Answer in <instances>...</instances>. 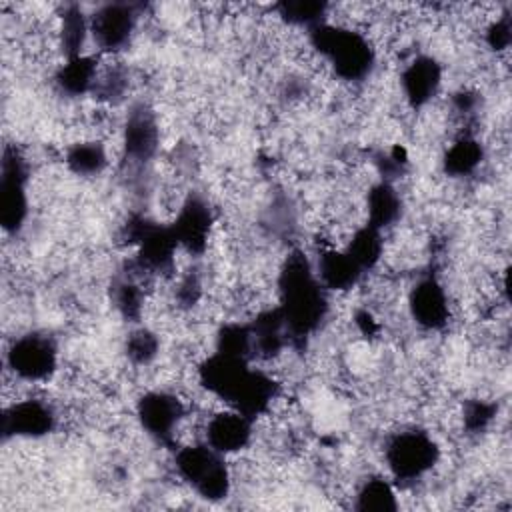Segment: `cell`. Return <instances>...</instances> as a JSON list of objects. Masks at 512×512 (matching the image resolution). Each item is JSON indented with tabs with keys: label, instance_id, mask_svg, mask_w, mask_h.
I'll return each mask as SVG.
<instances>
[{
	"label": "cell",
	"instance_id": "1",
	"mask_svg": "<svg viewBox=\"0 0 512 512\" xmlns=\"http://www.w3.org/2000/svg\"><path fill=\"white\" fill-rule=\"evenodd\" d=\"M202 388L220 398L232 410L258 418L264 414L278 394V384L250 360L212 352L198 368Z\"/></svg>",
	"mask_w": 512,
	"mask_h": 512
},
{
	"label": "cell",
	"instance_id": "2",
	"mask_svg": "<svg viewBox=\"0 0 512 512\" xmlns=\"http://www.w3.org/2000/svg\"><path fill=\"white\" fill-rule=\"evenodd\" d=\"M278 310L292 342H304L312 336L328 314V290L320 284L314 264L302 250H292L280 266Z\"/></svg>",
	"mask_w": 512,
	"mask_h": 512
},
{
	"label": "cell",
	"instance_id": "3",
	"mask_svg": "<svg viewBox=\"0 0 512 512\" xmlns=\"http://www.w3.org/2000/svg\"><path fill=\"white\" fill-rule=\"evenodd\" d=\"M312 48L332 66L342 80H364L374 68V48L370 40L352 28L322 22L308 30Z\"/></svg>",
	"mask_w": 512,
	"mask_h": 512
},
{
	"label": "cell",
	"instance_id": "4",
	"mask_svg": "<svg viewBox=\"0 0 512 512\" xmlns=\"http://www.w3.org/2000/svg\"><path fill=\"white\" fill-rule=\"evenodd\" d=\"M178 476L204 500L218 502L230 492V470L224 454L204 444H190L176 452Z\"/></svg>",
	"mask_w": 512,
	"mask_h": 512
},
{
	"label": "cell",
	"instance_id": "5",
	"mask_svg": "<svg viewBox=\"0 0 512 512\" xmlns=\"http://www.w3.org/2000/svg\"><path fill=\"white\" fill-rule=\"evenodd\" d=\"M128 244L136 246L134 264L142 272H166L174 264L176 250L180 248L170 224L162 226L146 216H132L126 226Z\"/></svg>",
	"mask_w": 512,
	"mask_h": 512
},
{
	"label": "cell",
	"instance_id": "6",
	"mask_svg": "<svg viewBox=\"0 0 512 512\" xmlns=\"http://www.w3.org/2000/svg\"><path fill=\"white\" fill-rule=\"evenodd\" d=\"M28 216V164L18 148L6 146L0 162V224L4 232L22 230Z\"/></svg>",
	"mask_w": 512,
	"mask_h": 512
},
{
	"label": "cell",
	"instance_id": "7",
	"mask_svg": "<svg viewBox=\"0 0 512 512\" xmlns=\"http://www.w3.org/2000/svg\"><path fill=\"white\" fill-rule=\"evenodd\" d=\"M438 444L422 430L394 434L384 448L388 470L398 480H416L438 462Z\"/></svg>",
	"mask_w": 512,
	"mask_h": 512
},
{
	"label": "cell",
	"instance_id": "8",
	"mask_svg": "<svg viewBox=\"0 0 512 512\" xmlns=\"http://www.w3.org/2000/svg\"><path fill=\"white\" fill-rule=\"evenodd\" d=\"M6 366L26 382H40L54 374L58 366V346L50 334L28 332L18 336L8 352Z\"/></svg>",
	"mask_w": 512,
	"mask_h": 512
},
{
	"label": "cell",
	"instance_id": "9",
	"mask_svg": "<svg viewBox=\"0 0 512 512\" xmlns=\"http://www.w3.org/2000/svg\"><path fill=\"white\" fill-rule=\"evenodd\" d=\"M184 414L182 400L166 390L146 392L136 404V418L144 432L166 446L174 442Z\"/></svg>",
	"mask_w": 512,
	"mask_h": 512
},
{
	"label": "cell",
	"instance_id": "10",
	"mask_svg": "<svg viewBox=\"0 0 512 512\" xmlns=\"http://www.w3.org/2000/svg\"><path fill=\"white\" fill-rule=\"evenodd\" d=\"M136 10L126 2H108L90 16V36L104 52H118L126 48L136 30Z\"/></svg>",
	"mask_w": 512,
	"mask_h": 512
},
{
	"label": "cell",
	"instance_id": "11",
	"mask_svg": "<svg viewBox=\"0 0 512 512\" xmlns=\"http://www.w3.org/2000/svg\"><path fill=\"white\" fill-rule=\"evenodd\" d=\"M212 224L214 216L208 202L200 194H188L180 204L170 228L178 246L188 254L198 256L208 246Z\"/></svg>",
	"mask_w": 512,
	"mask_h": 512
},
{
	"label": "cell",
	"instance_id": "12",
	"mask_svg": "<svg viewBox=\"0 0 512 512\" xmlns=\"http://www.w3.org/2000/svg\"><path fill=\"white\" fill-rule=\"evenodd\" d=\"M160 146V128L156 114L144 102H138L126 114L122 130L124 156L130 162L144 164L154 158Z\"/></svg>",
	"mask_w": 512,
	"mask_h": 512
},
{
	"label": "cell",
	"instance_id": "13",
	"mask_svg": "<svg viewBox=\"0 0 512 512\" xmlns=\"http://www.w3.org/2000/svg\"><path fill=\"white\" fill-rule=\"evenodd\" d=\"M56 426L54 410L42 400H20L2 414L4 438H42Z\"/></svg>",
	"mask_w": 512,
	"mask_h": 512
},
{
	"label": "cell",
	"instance_id": "14",
	"mask_svg": "<svg viewBox=\"0 0 512 512\" xmlns=\"http://www.w3.org/2000/svg\"><path fill=\"white\" fill-rule=\"evenodd\" d=\"M408 308L414 322L424 330H440L450 318L446 290L434 276H424L412 286L408 294Z\"/></svg>",
	"mask_w": 512,
	"mask_h": 512
},
{
	"label": "cell",
	"instance_id": "15",
	"mask_svg": "<svg viewBox=\"0 0 512 512\" xmlns=\"http://www.w3.org/2000/svg\"><path fill=\"white\" fill-rule=\"evenodd\" d=\"M442 68L436 58L428 54L416 56L400 74V86L406 102L412 108L426 106L440 90Z\"/></svg>",
	"mask_w": 512,
	"mask_h": 512
},
{
	"label": "cell",
	"instance_id": "16",
	"mask_svg": "<svg viewBox=\"0 0 512 512\" xmlns=\"http://www.w3.org/2000/svg\"><path fill=\"white\" fill-rule=\"evenodd\" d=\"M252 422V418L232 408L218 412L206 424V444L224 456L240 452L252 438Z\"/></svg>",
	"mask_w": 512,
	"mask_h": 512
},
{
	"label": "cell",
	"instance_id": "17",
	"mask_svg": "<svg viewBox=\"0 0 512 512\" xmlns=\"http://www.w3.org/2000/svg\"><path fill=\"white\" fill-rule=\"evenodd\" d=\"M314 272L320 284L332 292H346L354 288L364 274V270L348 256L346 250L336 248H328L318 254Z\"/></svg>",
	"mask_w": 512,
	"mask_h": 512
},
{
	"label": "cell",
	"instance_id": "18",
	"mask_svg": "<svg viewBox=\"0 0 512 512\" xmlns=\"http://www.w3.org/2000/svg\"><path fill=\"white\" fill-rule=\"evenodd\" d=\"M248 324L252 332V358L270 360L282 352L288 342V330L278 306L262 310Z\"/></svg>",
	"mask_w": 512,
	"mask_h": 512
},
{
	"label": "cell",
	"instance_id": "19",
	"mask_svg": "<svg viewBox=\"0 0 512 512\" xmlns=\"http://www.w3.org/2000/svg\"><path fill=\"white\" fill-rule=\"evenodd\" d=\"M98 80V62L92 56L68 58L54 74V82L62 94L84 96L94 90Z\"/></svg>",
	"mask_w": 512,
	"mask_h": 512
},
{
	"label": "cell",
	"instance_id": "20",
	"mask_svg": "<svg viewBox=\"0 0 512 512\" xmlns=\"http://www.w3.org/2000/svg\"><path fill=\"white\" fill-rule=\"evenodd\" d=\"M402 214V198L398 190L388 182H376L366 194V224L384 230L392 226Z\"/></svg>",
	"mask_w": 512,
	"mask_h": 512
},
{
	"label": "cell",
	"instance_id": "21",
	"mask_svg": "<svg viewBox=\"0 0 512 512\" xmlns=\"http://www.w3.org/2000/svg\"><path fill=\"white\" fill-rule=\"evenodd\" d=\"M344 250L348 252V256L364 270H372L382 254H384V240H382V230L370 226V224H362L360 228L354 230V234L350 236V240L346 242Z\"/></svg>",
	"mask_w": 512,
	"mask_h": 512
},
{
	"label": "cell",
	"instance_id": "22",
	"mask_svg": "<svg viewBox=\"0 0 512 512\" xmlns=\"http://www.w3.org/2000/svg\"><path fill=\"white\" fill-rule=\"evenodd\" d=\"M90 34V16L78 4H70L64 8L60 16V48L68 58L82 56V48Z\"/></svg>",
	"mask_w": 512,
	"mask_h": 512
},
{
	"label": "cell",
	"instance_id": "23",
	"mask_svg": "<svg viewBox=\"0 0 512 512\" xmlns=\"http://www.w3.org/2000/svg\"><path fill=\"white\" fill-rule=\"evenodd\" d=\"M482 156H484V150L480 142L470 136H462L446 150L442 158V166L448 176H454V178L468 176L480 166Z\"/></svg>",
	"mask_w": 512,
	"mask_h": 512
},
{
	"label": "cell",
	"instance_id": "24",
	"mask_svg": "<svg viewBox=\"0 0 512 512\" xmlns=\"http://www.w3.org/2000/svg\"><path fill=\"white\" fill-rule=\"evenodd\" d=\"M108 164V154L104 146L96 140L76 142L66 152V166L78 176H96Z\"/></svg>",
	"mask_w": 512,
	"mask_h": 512
},
{
	"label": "cell",
	"instance_id": "25",
	"mask_svg": "<svg viewBox=\"0 0 512 512\" xmlns=\"http://www.w3.org/2000/svg\"><path fill=\"white\" fill-rule=\"evenodd\" d=\"M354 508L360 512H394L398 508L394 488L384 478H370L360 486Z\"/></svg>",
	"mask_w": 512,
	"mask_h": 512
},
{
	"label": "cell",
	"instance_id": "26",
	"mask_svg": "<svg viewBox=\"0 0 512 512\" xmlns=\"http://www.w3.org/2000/svg\"><path fill=\"white\" fill-rule=\"evenodd\" d=\"M274 8L284 22L292 26H304L310 30L326 22L324 16L328 10V4L318 0H282Z\"/></svg>",
	"mask_w": 512,
	"mask_h": 512
},
{
	"label": "cell",
	"instance_id": "27",
	"mask_svg": "<svg viewBox=\"0 0 512 512\" xmlns=\"http://www.w3.org/2000/svg\"><path fill=\"white\" fill-rule=\"evenodd\" d=\"M214 352L252 360V332L250 324L226 322L218 328L214 338Z\"/></svg>",
	"mask_w": 512,
	"mask_h": 512
},
{
	"label": "cell",
	"instance_id": "28",
	"mask_svg": "<svg viewBox=\"0 0 512 512\" xmlns=\"http://www.w3.org/2000/svg\"><path fill=\"white\" fill-rule=\"evenodd\" d=\"M112 302L126 320H138L144 308V292L130 276L120 278L112 286Z\"/></svg>",
	"mask_w": 512,
	"mask_h": 512
},
{
	"label": "cell",
	"instance_id": "29",
	"mask_svg": "<svg viewBox=\"0 0 512 512\" xmlns=\"http://www.w3.org/2000/svg\"><path fill=\"white\" fill-rule=\"evenodd\" d=\"M158 350H160V340L148 328L134 330L128 336V340H126V356L134 364H148V362H152L156 358Z\"/></svg>",
	"mask_w": 512,
	"mask_h": 512
},
{
	"label": "cell",
	"instance_id": "30",
	"mask_svg": "<svg viewBox=\"0 0 512 512\" xmlns=\"http://www.w3.org/2000/svg\"><path fill=\"white\" fill-rule=\"evenodd\" d=\"M496 416V406L484 400H470L464 406V426L470 432L484 430Z\"/></svg>",
	"mask_w": 512,
	"mask_h": 512
},
{
	"label": "cell",
	"instance_id": "31",
	"mask_svg": "<svg viewBox=\"0 0 512 512\" xmlns=\"http://www.w3.org/2000/svg\"><path fill=\"white\" fill-rule=\"evenodd\" d=\"M124 88H126V76L120 70H108L104 74L98 72V80H96V86L92 92L98 94L100 98L114 100V98L122 96Z\"/></svg>",
	"mask_w": 512,
	"mask_h": 512
},
{
	"label": "cell",
	"instance_id": "32",
	"mask_svg": "<svg viewBox=\"0 0 512 512\" xmlns=\"http://www.w3.org/2000/svg\"><path fill=\"white\" fill-rule=\"evenodd\" d=\"M510 40H512V22H510L508 14H502L500 18H496L488 26L486 42L492 50L500 52V50H506L510 46Z\"/></svg>",
	"mask_w": 512,
	"mask_h": 512
},
{
	"label": "cell",
	"instance_id": "33",
	"mask_svg": "<svg viewBox=\"0 0 512 512\" xmlns=\"http://www.w3.org/2000/svg\"><path fill=\"white\" fill-rule=\"evenodd\" d=\"M200 296V280L196 276H186L178 286V300L184 306H192Z\"/></svg>",
	"mask_w": 512,
	"mask_h": 512
}]
</instances>
